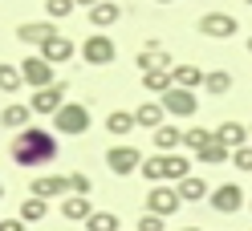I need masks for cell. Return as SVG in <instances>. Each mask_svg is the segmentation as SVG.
<instances>
[{
	"label": "cell",
	"instance_id": "43",
	"mask_svg": "<svg viewBox=\"0 0 252 231\" xmlns=\"http://www.w3.org/2000/svg\"><path fill=\"white\" fill-rule=\"evenodd\" d=\"M248 53H252V37H248Z\"/></svg>",
	"mask_w": 252,
	"mask_h": 231
},
{
	"label": "cell",
	"instance_id": "11",
	"mask_svg": "<svg viewBox=\"0 0 252 231\" xmlns=\"http://www.w3.org/2000/svg\"><path fill=\"white\" fill-rule=\"evenodd\" d=\"M208 203L220 211V215H236L244 207V191L236 187V182H224V187H216L212 195H208Z\"/></svg>",
	"mask_w": 252,
	"mask_h": 231
},
{
	"label": "cell",
	"instance_id": "20",
	"mask_svg": "<svg viewBox=\"0 0 252 231\" xmlns=\"http://www.w3.org/2000/svg\"><path fill=\"white\" fill-rule=\"evenodd\" d=\"M151 138H155V150H159V154H179V146H183V130L179 126H167V122Z\"/></svg>",
	"mask_w": 252,
	"mask_h": 231
},
{
	"label": "cell",
	"instance_id": "8",
	"mask_svg": "<svg viewBox=\"0 0 252 231\" xmlns=\"http://www.w3.org/2000/svg\"><path fill=\"white\" fill-rule=\"evenodd\" d=\"M65 89H69V81H61V77H57L49 89H37V94H33L29 110H33V114H49V118H53L61 105H65Z\"/></svg>",
	"mask_w": 252,
	"mask_h": 231
},
{
	"label": "cell",
	"instance_id": "17",
	"mask_svg": "<svg viewBox=\"0 0 252 231\" xmlns=\"http://www.w3.org/2000/svg\"><path fill=\"white\" fill-rule=\"evenodd\" d=\"M86 17H90V25L102 33V28L118 25V17H122V4H114V0H102V4H94V8L86 12Z\"/></svg>",
	"mask_w": 252,
	"mask_h": 231
},
{
	"label": "cell",
	"instance_id": "26",
	"mask_svg": "<svg viewBox=\"0 0 252 231\" xmlns=\"http://www.w3.org/2000/svg\"><path fill=\"white\" fill-rule=\"evenodd\" d=\"M203 89H208L212 98H224L228 89H232V73L228 69H212L208 77H203Z\"/></svg>",
	"mask_w": 252,
	"mask_h": 231
},
{
	"label": "cell",
	"instance_id": "31",
	"mask_svg": "<svg viewBox=\"0 0 252 231\" xmlns=\"http://www.w3.org/2000/svg\"><path fill=\"white\" fill-rule=\"evenodd\" d=\"M212 138H216V130H199V126H195V130H183V146H187V150H203Z\"/></svg>",
	"mask_w": 252,
	"mask_h": 231
},
{
	"label": "cell",
	"instance_id": "35",
	"mask_svg": "<svg viewBox=\"0 0 252 231\" xmlns=\"http://www.w3.org/2000/svg\"><path fill=\"white\" fill-rule=\"evenodd\" d=\"M232 166H236V171H244V175H252V146L232 150Z\"/></svg>",
	"mask_w": 252,
	"mask_h": 231
},
{
	"label": "cell",
	"instance_id": "5",
	"mask_svg": "<svg viewBox=\"0 0 252 231\" xmlns=\"http://www.w3.org/2000/svg\"><path fill=\"white\" fill-rule=\"evenodd\" d=\"M82 61L86 65H114V57H118V49H114V41H110L106 33H90L86 41H82Z\"/></svg>",
	"mask_w": 252,
	"mask_h": 231
},
{
	"label": "cell",
	"instance_id": "10",
	"mask_svg": "<svg viewBox=\"0 0 252 231\" xmlns=\"http://www.w3.org/2000/svg\"><path fill=\"white\" fill-rule=\"evenodd\" d=\"M37 53H41V57H45V61H49V65L57 69V65H65V61H73V53H77V45H73V41H69L65 33H53V37L45 41V45H41Z\"/></svg>",
	"mask_w": 252,
	"mask_h": 231
},
{
	"label": "cell",
	"instance_id": "46",
	"mask_svg": "<svg viewBox=\"0 0 252 231\" xmlns=\"http://www.w3.org/2000/svg\"><path fill=\"white\" fill-rule=\"evenodd\" d=\"M248 231H252V227H248Z\"/></svg>",
	"mask_w": 252,
	"mask_h": 231
},
{
	"label": "cell",
	"instance_id": "6",
	"mask_svg": "<svg viewBox=\"0 0 252 231\" xmlns=\"http://www.w3.org/2000/svg\"><path fill=\"white\" fill-rule=\"evenodd\" d=\"M199 33L203 37H216V41H228V37H236V33H240V21H236L232 17V12H203V17H199Z\"/></svg>",
	"mask_w": 252,
	"mask_h": 231
},
{
	"label": "cell",
	"instance_id": "36",
	"mask_svg": "<svg viewBox=\"0 0 252 231\" xmlns=\"http://www.w3.org/2000/svg\"><path fill=\"white\" fill-rule=\"evenodd\" d=\"M163 223L167 219H159V215H143V219H138V231H167Z\"/></svg>",
	"mask_w": 252,
	"mask_h": 231
},
{
	"label": "cell",
	"instance_id": "42",
	"mask_svg": "<svg viewBox=\"0 0 252 231\" xmlns=\"http://www.w3.org/2000/svg\"><path fill=\"white\" fill-rule=\"evenodd\" d=\"M0 199H4V182H0Z\"/></svg>",
	"mask_w": 252,
	"mask_h": 231
},
{
	"label": "cell",
	"instance_id": "22",
	"mask_svg": "<svg viewBox=\"0 0 252 231\" xmlns=\"http://www.w3.org/2000/svg\"><path fill=\"white\" fill-rule=\"evenodd\" d=\"M203 77H208V73H203L199 65H175V69H171V81H175L179 89H191V94L203 85Z\"/></svg>",
	"mask_w": 252,
	"mask_h": 231
},
{
	"label": "cell",
	"instance_id": "38",
	"mask_svg": "<svg viewBox=\"0 0 252 231\" xmlns=\"http://www.w3.org/2000/svg\"><path fill=\"white\" fill-rule=\"evenodd\" d=\"M73 4H82V8H86V12H90V8H94V4H102V0H73Z\"/></svg>",
	"mask_w": 252,
	"mask_h": 231
},
{
	"label": "cell",
	"instance_id": "41",
	"mask_svg": "<svg viewBox=\"0 0 252 231\" xmlns=\"http://www.w3.org/2000/svg\"><path fill=\"white\" fill-rule=\"evenodd\" d=\"M159 4H175V0H159Z\"/></svg>",
	"mask_w": 252,
	"mask_h": 231
},
{
	"label": "cell",
	"instance_id": "1",
	"mask_svg": "<svg viewBox=\"0 0 252 231\" xmlns=\"http://www.w3.org/2000/svg\"><path fill=\"white\" fill-rule=\"evenodd\" d=\"M8 158L17 162V166H25V171L57 162V134L53 130H41V126H25L17 138H12Z\"/></svg>",
	"mask_w": 252,
	"mask_h": 231
},
{
	"label": "cell",
	"instance_id": "18",
	"mask_svg": "<svg viewBox=\"0 0 252 231\" xmlns=\"http://www.w3.org/2000/svg\"><path fill=\"white\" fill-rule=\"evenodd\" d=\"M191 175V158H187V154H163V182H179Z\"/></svg>",
	"mask_w": 252,
	"mask_h": 231
},
{
	"label": "cell",
	"instance_id": "27",
	"mask_svg": "<svg viewBox=\"0 0 252 231\" xmlns=\"http://www.w3.org/2000/svg\"><path fill=\"white\" fill-rule=\"evenodd\" d=\"M195 162H208V166H220V162H232V150H224V146H220L216 138H212V142L203 146V150H195Z\"/></svg>",
	"mask_w": 252,
	"mask_h": 231
},
{
	"label": "cell",
	"instance_id": "3",
	"mask_svg": "<svg viewBox=\"0 0 252 231\" xmlns=\"http://www.w3.org/2000/svg\"><path fill=\"white\" fill-rule=\"evenodd\" d=\"M183 207V199H179V191L171 187V182H155V187L147 191V215H159V219H171Z\"/></svg>",
	"mask_w": 252,
	"mask_h": 231
},
{
	"label": "cell",
	"instance_id": "30",
	"mask_svg": "<svg viewBox=\"0 0 252 231\" xmlns=\"http://www.w3.org/2000/svg\"><path fill=\"white\" fill-rule=\"evenodd\" d=\"M118 227H122V219L114 211H94L86 219V231H118Z\"/></svg>",
	"mask_w": 252,
	"mask_h": 231
},
{
	"label": "cell",
	"instance_id": "23",
	"mask_svg": "<svg viewBox=\"0 0 252 231\" xmlns=\"http://www.w3.org/2000/svg\"><path fill=\"white\" fill-rule=\"evenodd\" d=\"M143 89H147V94H155V98H163L167 89H175L171 69H151V73H143Z\"/></svg>",
	"mask_w": 252,
	"mask_h": 231
},
{
	"label": "cell",
	"instance_id": "21",
	"mask_svg": "<svg viewBox=\"0 0 252 231\" xmlns=\"http://www.w3.org/2000/svg\"><path fill=\"white\" fill-rule=\"evenodd\" d=\"M163 114H167V110H163V102H143V105L134 110V126H143V130L155 134V130L163 126Z\"/></svg>",
	"mask_w": 252,
	"mask_h": 231
},
{
	"label": "cell",
	"instance_id": "32",
	"mask_svg": "<svg viewBox=\"0 0 252 231\" xmlns=\"http://www.w3.org/2000/svg\"><path fill=\"white\" fill-rule=\"evenodd\" d=\"M65 182H69V195H86V199H90V191H94V182H90V175H82V171H73V175H65Z\"/></svg>",
	"mask_w": 252,
	"mask_h": 231
},
{
	"label": "cell",
	"instance_id": "24",
	"mask_svg": "<svg viewBox=\"0 0 252 231\" xmlns=\"http://www.w3.org/2000/svg\"><path fill=\"white\" fill-rule=\"evenodd\" d=\"M130 130H134V114H130V110H110V114H106V134L126 138Z\"/></svg>",
	"mask_w": 252,
	"mask_h": 231
},
{
	"label": "cell",
	"instance_id": "12",
	"mask_svg": "<svg viewBox=\"0 0 252 231\" xmlns=\"http://www.w3.org/2000/svg\"><path fill=\"white\" fill-rule=\"evenodd\" d=\"M29 195L33 199H45V203H49V199H65L69 195V182H65V175H41V179H33L29 182Z\"/></svg>",
	"mask_w": 252,
	"mask_h": 231
},
{
	"label": "cell",
	"instance_id": "25",
	"mask_svg": "<svg viewBox=\"0 0 252 231\" xmlns=\"http://www.w3.org/2000/svg\"><path fill=\"white\" fill-rule=\"evenodd\" d=\"M175 191H179V199H183V203H199V199H208V182H203L199 175H187Z\"/></svg>",
	"mask_w": 252,
	"mask_h": 231
},
{
	"label": "cell",
	"instance_id": "33",
	"mask_svg": "<svg viewBox=\"0 0 252 231\" xmlns=\"http://www.w3.org/2000/svg\"><path fill=\"white\" fill-rule=\"evenodd\" d=\"M73 0H45V12H49L53 21H61V17H73Z\"/></svg>",
	"mask_w": 252,
	"mask_h": 231
},
{
	"label": "cell",
	"instance_id": "39",
	"mask_svg": "<svg viewBox=\"0 0 252 231\" xmlns=\"http://www.w3.org/2000/svg\"><path fill=\"white\" fill-rule=\"evenodd\" d=\"M248 146H252V126H248Z\"/></svg>",
	"mask_w": 252,
	"mask_h": 231
},
{
	"label": "cell",
	"instance_id": "2",
	"mask_svg": "<svg viewBox=\"0 0 252 231\" xmlns=\"http://www.w3.org/2000/svg\"><path fill=\"white\" fill-rule=\"evenodd\" d=\"M90 105H82V102H65L61 110L53 114V130L57 134H65V138H77V134H86L90 130Z\"/></svg>",
	"mask_w": 252,
	"mask_h": 231
},
{
	"label": "cell",
	"instance_id": "16",
	"mask_svg": "<svg viewBox=\"0 0 252 231\" xmlns=\"http://www.w3.org/2000/svg\"><path fill=\"white\" fill-rule=\"evenodd\" d=\"M94 215V203L86 195H65L61 199V219H69V223H86Z\"/></svg>",
	"mask_w": 252,
	"mask_h": 231
},
{
	"label": "cell",
	"instance_id": "29",
	"mask_svg": "<svg viewBox=\"0 0 252 231\" xmlns=\"http://www.w3.org/2000/svg\"><path fill=\"white\" fill-rule=\"evenodd\" d=\"M21 85H25L21 65H4V61H0V94H17Z\"/></svg>",
	"mask_w": 252,
	"mask_h": 231
},
{
	"label": "cell",
	"instance_id": "4",
	"mask_svg": "<svg viewBox=\"0 0 252 231\" xmlns=\"http://www.w3.org/2000/svg\"><path fill=\"white\" fill-rule=\"evenodd\" d=\"M21 77H25V85H33V94H37V89H49V85L57 81V69H53L41 53H29V57L21 61Z\"/></svg>",
	"mask_w": 252,
	"mask_h": 231
},
{
	"label": "cell",
	"instance_id": "13",
	"mask_svg": "<svg viewBox=\"0 0 252 231\" xmlns=\"http://www.w3.org/2000/svg\"><path fill=\"white\" fill-rule=\"evenodd\" d=\"M216 142L224 146V150H240V146H248V126L244 122H220L216 126Z\"/></svg>",
	"mask_w": 252,
	"mask_h": 231
},
{
	"label": "cell",
	"instance_id": "9",
	"mask_svg": "<svg viewBox=\"0 0 252 231\" xmlns=\"http://www.w3.org/2000/svg\"><path fill=\"white\" fill-rule=\"evenodd\" d=\"M159 102H163V110H167V114H175V118H191V114H199V98L191 94V89H179V85H175V89H167Z\"/></svg>",
	"mask_w": 252,
	"mask_h": 231
},
{
	"label": "cell",
	"instance_id": "45",
	"mask_svg": "<svg viewBox=\"0 0 252 231\" xmlns=\"http://www.w3.org/2000/svg\"><path fill=\"white\" fill-rule=\"evenodd\" d=\"M248 207H252V199H248Z\"/></svg>",
	"mask_w": 252,
	"mask_h": 231
},
{
	"label": "cell",
	"instance_id": "7",
	"mask_svg": "<svg viewBox=\"0 0 252 231\" xmlns=\"http://www.w3.org/2000/svg\"><path fill=\"white\" fill-rule=\"evenodd\" d=\"M106 166H110L118 179H130L134 171H143V154H138L134 146H110V150H106Z\"/></svg>",
	"mask_w": 252,
	"mask_h": 231
},
{
	"label": "cell",
	"instance_id": "14",
	"mask_svg": "<svg viewBox=\"0 0 252 231\" xmlns=\"http://www.w3.org/2000/svg\"><path fill=\"white\" fill-rule=\"evenodd\" d=\"M134 65L143 73H151V69H175V61H171V53L163 49V45H147V49H138Z\"/></svg>",
	"mask_w": 252,
	"mask_h": 231
},
{
	"label": "cell",
	"instance_id": "34",
	"mask_svg": "<svg viewBox=\"0 0 252 231\" xmlns=\"http://www.w3.org/2000/svg\"><path fill=\"white\" fill-rule=\"evenodd\" d=\"M143 179L163 182V154H155V158H143Z\"/></svg>",
	"mask_w": 252,
	"mask_h": 231
},
{
	"label": "cell",
	"instance_id": "28",
	"mask_svg": "<svg viewBox=\"0 0 252 231\" xmlns=\"http://www.w3.org/2000/svg\"><path fill=\"white\" fill-rule=\"evenodd\" d=\"M45 215H49V203H45V199H33V195H29L25 203H21V223H41Z\"/></svg>",
	"mask_w": 252,
	"mask_h": 231
},
{
	"label": "cell",
	"instance_id": "15",
	"mask_svg": "<svg viewBox=\"0 0 252 231\" xmlns=\"http://www.w3.org/2000/svg\"><path fill=\"white\" fill-rule=\"evenodd\" d=\"M53 33H57V28H53V21H25V25L17 28V37H21L25 45H33V49H41V45L49 41Z\"/></svg>",
	"mask_w": 252,
	"mask_h": 231
},
{
	"label": "cell",
	"instance_id": "37",
	"mask_svg": "<svg viewBox=\"0 0 252 231\" xmlns=\"http://www.w3.org/2000/svg\"><path fill=\"white\" fill-rule=\"evenodd\" d=\"M0 231H25V223H21V215H17V219H0Z\"/></svg>",
	"mask_w": 252,
	"mask_h": 231
},
{
	"label": "cell",
	"instance_id": "19",
	"mask_svg": "<svg viewBox=\"0 0 252 231\" xmlns=\"http://www.w3.org/2000/svg\"><path fill=\"white\" fill-rule=\"evenodd\" d=\"M0 126L21 134L25 126H33V110H29V105H21V102H12V105H4V114H0Z\"/></svg>",
	"mask_w": 252,
	"mask_h": 231
},
{
	"label": "cell",
	"instance_id": "44",
	"mask_svg": "<svg viewBox=\"0 0 252 231\" xmlns=\"http://www.w3.org/2000/svg\"><path fill=\"white\" fill-rule=\"evenodd\" d=\"M244 4H252V0H244Z\"/></svg>",
	"mask_w": 252,
	"mask_h": 231
},
{
	"label": "cell",
	"instance_id": "40",
	"mask_svg": "<svg viewBox=\"0 0 252 231\" xmlns=\"http://www.w3.org/2000/svg\"><path fill=\"white\" fill-rule=\"evenodd\" d=\"M179 231H199V227H179Z\"/></svg>",
	"mask_w": 252,
	"mask_h": 231
}]
</instances>
